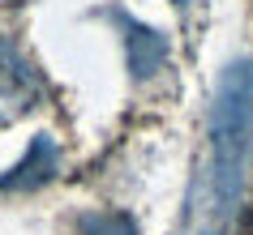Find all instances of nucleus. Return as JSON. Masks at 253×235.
<instances>
[{
  "label": "nucleus",
  "instance_id": "nucleus-1",
  "mask_svg": "<svg viewBox=\"0 0 253 235\" xmlns=\"http://www.w3.org/2000/svg\"><path fill=\"white\" fill-rule=\"evenodd\" d=\"M253 158V60H232L214 86L206 141L189 184L180 235H236Z\"/></svg>",
  "mask_w": 253,
  "mask_h": 235
},
{
  "label": "nucleus",
  "instance_id": "nucleus-2",
  "mask_svg": "<svg viewBox=\"0 0 253 235\" xmlns=\"http://www.w3.org/2000/svg\"><path fill=\"white\" fill-rule=\"evenodd\" d=\"M125 47H129V68H133L137 81L155 77L163 68V60H168V39H163L159 30L129 22V17H125Z\"/></svg>",
  "mask_w": 253,
  "mask_h": 235
},
{
  "label": "nucleus",
  "instance_id": "nucleus-3",
  "mask_svg": "<svg viewBox=\"0 0 253 235\" xmlns=\"http://www.w3.org/2000/svg\"><path fill=\"white\" fill-rule=\"evenodd\" d=\"M35 94H39V73H35V65L17 52V43H9L0 34V99L26 103Z\"/></svg>",
  "mask_w": 253,
  "mask_h": 235
},
{
  "label": "nucleus",
  "instance_id": "nucleus-4",
  "mask_svg": "<svg viewBox=\"0 0 253 235\" xmlns=\"http://www.w3.org/2000/svg\"><path fill=\"white\" fill-rule=\"evenodd\" d=\"M56 163H60V154H56V141L52 137H35L30 141V154L17 163L9 175H0V188H39L43 180H52V171H56Z\"/></svg>",
  "mask_w": 253,
  "mask_h": 235
},
{
  "label": "nucleus",
  "instance_id": "nucleus-5",
  "mask_svg": "<svg viewBox=\"0 0 253 235\" xmlns=\"http://www.w3.org/2000/svg\"><path fill=\"white\" fill-rule=\"evenodd\" d=\"M78 235H137V222L129 214H82Z\"/></svg>",
  "mask_w": 253,
  "mask_h": 235
}]
</instances>
